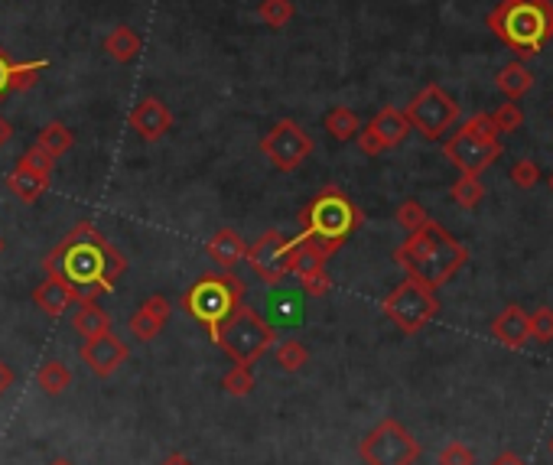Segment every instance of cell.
<instances>
[{"mask_svg": "<svg viewBox=\"0 0 553 465\" xmlns=\"http://www.w3.org/2000/svg\"><path fill=\"white\" fill-rule=\"evenodd\" d=\"M43 270L59 277L72 290L75 303H85V300H98L101 293H108L120 273L128 270V260L95 225L78 222L46 254Z\"/></svg>", "mask_w": 553, "mask_h": 465, "instance_id": "6da1fadb", "label": "cell"}, {"mask_svg": "<svg viewBox=\"0 0 553 465\" xmlns=\"http://www.w3.org/2000/svg\"><path fill=\"white\" fill-rule=\"evenodd\" d=\"M394 260L411 280L423 283L430 290H440L465 267L469 248L456 241L440 222L430 218L420 231L407 235V241L394 251Z\"/></svg>", "mask_w": 553, "mask_h": 465, "instance_id": "7a4b0ae2", "label": "cell"}, {"mask_svg": "<svg viewBox=\"0 0 553 465\" xmlns=\"http://www.w3.org/2000/svg\"><path fill=\"white\" fill-rule=\"evenodd\" d=\"M488 30L521 62L531 59L553 39V0H501L488 14Z\"/></svg>", "mask_w": 553, "mask_h": 465, "instance_id": "3957f363", "label": "cell"}, {"mask_svg": "<svg viewBox=\"0 0 553 465\" xmlns=\"http://www.w3.org/2000/svg\"><path fill=\"white\" fill-rule=\"evenodd\" d=\"M361 225H365V212H361L336 183L322 185L319 193H316V199L299 212V235L322 244H332L336 251Z\"/></svg>", "mask_w": 553, "mask_h": 465, "instance_id": "277c9868", "label": "cell"}, {"mask_svg": "<svg viewBox=\"0 0 553 465\" xmlns=\"http://www.w3.org/2000/svg\"><path fill=\"white\" fill-rule=\"evenodd\" d=\"M245 293H247L245 280L235 277L232 270L205 273V277H199V280L180 296V306L195 319V322L203 325L212 339L218 325L228 319V312H232L238 303H245Z\"/></svg>", "mask_w": 553, "mask_h": 465, "instance_id": "5b68a950", "label": "cell"}, {"mask_svg": "<svg viewBox=\"0 0 553 465\" xmlns=\"http://www.w3.org/2000/svg\"><path fill=\"white\" fill-rule=\"evenodd\" d=\"M212 342H215L235 365H255L257 358H264V354L276 345V329L255 306L238 303L228 312V319L215 329Z\"/></svg>", "mask_w": 553, "mask_h": 465, "instance_id": "8992f818", "label": "cell"}, {"mask_svg": "<svg viewBox=\"0 0 553 465\" xmlns=\"http://www.w3.org/2000/svg\"><path fill=\"white\" fill-rule=\"evenodd\" d=\"M498 137L501 133L498 127H495L492 114L479 111L472 114V118L443 143V153H446V160L453 163L459 173H465V176H482L501 156Z\"/></svg>", "mask_w": 553, "mask_h": 465, "instance_id": "52a82bcc", "label": "cell"}, {"mask_svg": "<svg viewBox=\"0 0 553 465\" xmlns=\"http://www.w3.org/2000/svg\"><path fill=\"white\" fill-rule=\"evenodd\" d=\"M381 312L404 335H417L420 329H426V325L436 319V312H440V300H436V290L423 287V283H417V280L407 277L404 283H397V287L384 296Z\"/></svg>", "mask_w": 553, "mask_h": 465, "instance_id": "ba28073f", "label": "cell"}, {"mask_svg": "<svg viewBox=\"0 0 553 465\" xmlns=\"http://www.w3.org/2000/svg\"><path fill=\"white\" fill-rule=\"evenodd\" d=\"M359 456L365 465H413L420 459V443L404 423L388 417L359 443Z\"/></svg>", "mask_w": 553, "mask_h": 465, "instance_id": "9c48e42d", "label": "cell"}, {"mask_svg": "<svg viewBox=\"0 0 553 465\" xmlns=\"http://www.w3.org/2000/svg\"><path fill=\"white\" fill-rule=\"evenodd\" d=\"M404 114L411 121V131H420L426 141H440L443 133L453 131V124L459 121V104L443 85H426L411 98Z\"/></svg>", "mask_w": 553, "mask_h": 465, "instance_id": "30bf717a", "label": "cell"}, {"mask_svg": "<svg viewBox=\"0 0 553 465\" xmlns=\"http://www.w3.org/2000/svg\"><path fill=\"white\" fill-rule=\"evenodd\" d=\"M336 254L332 244H322V241H313V238H303L297 235L290 241V273L299 280L303 293L307 296H322L332 293V277L326 270V260Z\"/></svg>", "mask_w": 553, "mask_h": 465, "instance_id": "8fae6325", "label": "cell"}, {"mask_svg": "<svg viewBox=\"0 0 553 465\" xmlns=\"http://www.w3.org/2000/svg\"><path fill=\"white\" fill-rule=\"evenodd\" d=\"M261 153L267 156L280 173H293L313 156V137L303 131L299 121L284 118L276 121L261 137Z\"/></svg>", "mask_w": 553, "mask_h": 465, "instance_id": "7c38bea8", "label": "cell"}, {"mask_svg": "<svg viewBox=\"0 0 553 465\" xmlns=\"http://www.w3.org/2000/svg\"><path fill=\"white\" fill-rule=\"evenodd\" d=\"M245 264L255 270L257 280L276 287L290 273V238H284L276 228L264 231L255 244H247Z\"/></svg>", "mask_w": 553, "mask_h": 465, "instance_id": "4fadbf2b", "label": "cell"}, {"mask_svg": "<svg viewBox=\"0 0 553 465\" xmlns=\"http://www.w3.org/2000/svg\"><path fill=\"white\" fill-rule=\"evenodd\" d=\"M78 354H82V362L89 365L98 377H111L120 365L128 362L130 348H128V342L118 339L114 333H105V335H98V339L85 342V345L78 348Z\"/></svg>", "mask_w": 553, "mask_h": 465, "instance_id": "5bb4252c", "label": "cell"}, {"mask_svg": "<svg viewBox=\"0 0 553 465\" xmlns=\"http://www.w3.org/2000/svg\"><path fill=\"white\" fill-rule=\"evenodd\" d=\"M128 124H130V131L141 137V141L153 143V141H160V137H166V133L172 131V111L166 108L163 101H160V98L147 95L141 104H137L134 111H130Z\"/></svg>", "mask_w": 553, "mask_h": 465, "instance_id": "9a60e30c", "label": "cell"}, {"mask_svg": "<svg viewBox=\"0 0 553 465\" xmlns=\"http://www.w3.org/2000/svg\"><path fill=\"white\" fill-rule=\"evenodd\" d=\"M170 316H172V303L166 296L153 293L137 306V312L128 319V329L137 342H153L160 333H163V325L170 322Z\"/></svg>", "mask_w": 553, "mask_h": 465, "instance_id": "2e32d148", "label": "cell"}, {"mask_svg": "<svg viewBox=\"0 0 553 465\" xmlns=\"http://www.w3.org/2000/svg\"><path fill=\"white\" fill-rule=\"evenodd\" d=\"M492 335L501 342L505 348L517 352L531 342V322H527V312L521 306H505L498 316L492 319Z\"/></svg>", "mask_w": 553, "mask_h": 465, "instance_id": "e0dca14e", "label": "cell"}, {"mask_svg": "<svg viewBox=\"0 0 553 465\" xmlns=\"http://www.w3.org/2000/svg\"><path fill=\"white\" fill-rule=\"evenodd\" d=\"M368 131L378 137V143H381L384 150H394V147H401V143L407 141V133H411V121H407V114L401 111V108L388 104V108H381V111L374 114L371 124H368Z\"/></svg>", "mask_w": 553, "mask_h": 465, "instance_id": "ac0fdd59", "label": "cell"}, {"mask_svg": "<svg viewBox=\"0 0 553 465\" xmlns=\"http://www.w3.org/2000/svg\"><path fill=\"white\" fill-rule=\"evenodd\" d=\"M205 251H209V258L215 260L222 270H232V267H238L241 260H245L247 241L235 228H222L212 235V241L205 244Z\"/></svg>", "mask_w": 553, "mask_h": 465, "instance_id": "d6986e66", "label": "cell"}, {"mask_svg": "<svg viewBox=\"0 0 553 465\" xmlns=\"http://www.w3.org/2000/svg\"><path fill=\"white\" fill-rule=\"evenodd\" d=\"M72 329L82 335L85 342L89 339H98V335L111 333V312L101 310L98 300H85V303H75V312H72Z\"/></svg>", "mask_w": 553, "mask_h": 465, "instance_id": "ffe728a7", "label": "cell"}, {"mask_svg": "<svg viewBox=\"0 0 553 465\" xmlns=\"http://www.w3.org/2000/svg\"><path fill=\"white\" fill-rule=\"evenodd\" d=\"M33 303H37L39 310L46 312V316L56 319V316H62L68 306H75V296H72V290H68L66 283L59 280V277L46 273V280L39 283L37 290H33Z\"/></svg>", "mask_w": 553, "mask_h": 465, "instance_id": "44dd1931", "label": "cell"}, {"mask_svg": "<svg viewBox=\"0 0 553 465\" xmlns=\"http://www.w3.org/2000/svg\"><path fill=\"white\" fill-rule=\"evenodd\" d=\"M7 189L20 202L33 206V202L43 199V193L49 189V176H43V173H33V170H26L23 163H16L14 170H10V176H7Z\"/></svg>", "mask_w": 553, "mask_h": 465, "instance_id": "7402d4cb", "label": "cell"}, {"mask_svg": "<svg viewBox=\"0 0 553 465\" xmlns=\"http://www.w3.org/2000/svg\"><path fill=\"white\" fill-rule=\"evenodd\" d=\"M495 85H498V91L508 98V101H521V98L534 89V75L521 59H515L495 75Z\"/></svg>", "mask_w": 553, "mask_h": 465, "instance_id": "603a6c76", "label": "cell"}, {"mask_svg": "<svg viewBox=\"0 0 553 465\" xmlns=\"http://www.w3.org/2000/svg\"><path fill=\"white\" fill-rule=\"evenodd\" d=\"M141 49H143L141 33H137L134 26H124V23L114 26L105 37V52L114 62H134L137 56H141Z\"/></svg>", "mask_w": 553, "mask_h": 465, "instance_id": "cb8c5ba5", "label": "cell"}, {"mask_svg": "<svg viewBox=\"0 0 553 465\" xmlns=\"http://www.w3.org/2000/svg\"><path fill=\"white\" fill-rule=\"evenodd\" d=\"M37 385L43 387L49 397H59V394H66L68 387H72V371H68V365L59 362V358H49V362L39 365Z\"/></svg>", "mask_w": 553, "mask_h": 465, "instance_id": "d4e9b609", "label": "cell"}, {"mask_svg": "<svg viewBox=\"0 0 553 465\" xmlns=\"http://www.w3.org/2000/svg\"><path fill=\"white\" fill-rule=\"evenodd\" d=\"M322 127L329 131L332 141L345 143V141H355V133L361 131V121H359V114L351 111V108L339 104V108H332V111L322 118Z\"/></svg>", "mask_w": 553, "mask_h": 465, "instance_id": "484cf974", "label": "cell"}, {"mask_svg": "<svg viewBox=\"0 0 553 465\" xmlns=\"http://www.w3.org/2000/svg\"><path fill=\"white\" fill-rule=\"evenodd\" d=\"M37 143H39V147H43L49 156H56V160H59L62 153H68V150H72L75 137H72V131H68V127L62 124V121H53V124H46L43 131H39Z\"/></svg>", "mask_w": 553, "mask_h": 465, "instance_id": "4316f807", "label": "cell"}, {"mask_svg": "<svg viewBox=\"0 0 553 465\" xmlns=\"http://www.w3.org/2000/svg\"><path fill=\"white\" fill-rule=\"evenodd\" d=\"M449 199L456 202L459 208H475L482 199H485V183H482L479 176H465V173H459V179L453 183V189H449Z\"/></svg>", "mask_w": 553, "mask_h": 465, "instance_id": "83f0119b", "label": "cell"}, {"mask_svg": "<svg viewBox=\"0 0 553 465\" xmlns=\"http://www.w3.org/2000/svg\"><path fill=\"white\" fill-rule=\"evenodd\" d=\"M274 358L284 371H299L303 365L309 362V348L303 345V342H297V339H280L274 345Z\"/></svg>", "mask_w": 553, "mask_h": 465, "instance_id": "f1b7e54d", "label": "cell"}, {"mask_svg": "<svg viewBox=\"0 0 553 465\" xmlns=\"http://www.w3.org/2000/svg\"><path fill=\"white\" fill-rule=\"evenodd\" d=\"M222 387L232 397H247V394L255 391V371H251V365H232V368L224 371Z\"/></svg>", "mask_w": 553, "mask_h": 465, "instance_id": "f546056e", "label": "cell"}, {"mask_svg": "<svg viewBox=\"0 0 553 465\" xmlns=\"http://www.w3.org/2000/svg\"><path fill=\"white\" fill-rule=\"evenodd\" d=\"M293 14H297L293 0H261V7H257V16L267 23L270 30H284L293 20Z\"/></svg>", "mask_w": 553, "mask_h": 465, "instance_id": "4dcf8cb0", "label": "cell"}, {"mask_svg": "<svg viewBox=\"0 0 553 465\" xmlns=\"http://www.w3.org/2000/svg\"><path fill=\"white\" fill-rule=\"evenodd\" d=\"M49 62L37 59V62H14V72H10V91H30L39 81V75L46 72Z\"/></svg>", "mask_w": 553, "mask_h": 465, "instance_id": "1f68e13d", "label": "cell"}, {"mask_svg": "<svg viewBox=\"0 0 553 465\" xmlns=\"http://www.w3.org/2000/svg\"><path fill=\"white\" fill-rule=\"evenodd\" d=\"M426 222H430V215H426V208L420 206L417 199H407V202H401V206H397V225H401L407 235L420 231Z\"/></svg>", "mask_w": 553, "mask_h": 465, "instance_id": "d6a6232c", "label": "cell"}, {"mask_svg": "<svg viewBox=\"0 0 553 465\" xmlns=\"http://www.w3.org/2000/svg\"><path fill=\"white\" fill-rule=\"evenodd\" d=\"M492 121H495V127H498V133H515V131H521V127H524L521 104H517V101L498 104V108L492 111Z\"/></svg>", "mask_w": 553, "mask_h": 465, "instance_id": "836d02e7", "label": "cell"}, {"mask_svg": "<svg viewBox=\"0 0 553 465\" xmlns=\"http://www.w3.org/2000/svg\"><path fill=\"white\" fill-rule=\"evenodd\" d=\"M540 176H544V173H540V166L531 156H521V160L511 166V183H515L517 189H534V185L540 183Z\"/></svg>", "mask_w": 553, "mask_h": 465, "instance_id": "e575fe53", "label": "cell"}, {"mask_svg": "<svg viewBox=\"0 0 553 465\" xmlns=\"http://www.w3.org/2000/svg\"><path fill=\"white\" fill-rule=\"evenodd\" d=\"M527 322H531V339L553 342V310L550 306H540V310L527 312Z\"/></svg>", "mask_w": 553, "mask_h": 465, "instance_id": "d590c367", "label": "cell"}, {"mask_svg": "<svg viewBox=\"0 0 553 465\" xmlns=\"http://www.w3.org/2000/svg\"><path fill=\"white\" fill-rule=\"evenodd\" d=\"M16 163H23V166H26V170H33V173H43V176H53L56 156H49L43 147H39V143H33V147L26 150V153H23Z\"/></svg>", "mask_w": 553, "mask_h": 465, "instance_id": "8d00e7d4", "label": "cell"}, {"mask_svg": "<svg viewBox=\"0 0 553 465\" xmlns=\"http://www.w3.org/2000/svg\"><path fill=\"white\" fill-rule=\"evenodd\" d=\"M440 465H475V452L469 449L465 443H446L440 449Z\"/></svg>", "mask_w": 553, "mask_h": 465, "instance_id": "74e56055", "label": "cell"}, {"mask_svg": "<svg viewBox=\"0 0 553 465\" xmlns=\"http://www.w3.org/2000/svg\"><path fill=\"white\" fill-rule=\"evenodd\" d=\"M10 72H14V59H10V52L0 46V104L10 95Z\"/></svg>", "mask_w": 553, "mask_h": 465, "instance_id": "f35d334b", "label": "cell"}, {"mask_svg": "<svg viewBox=\"0 0 553 465\" xmlns=\"http://www.w3.org/2000/svg\"><path fill=\"white\" fill-rule=\"evenodd\" d=\"M355 141H359V150H361L365 156H381V153H384V147L378 143V137H374V133L368 131V127H361V131L355 133Z\"/></svg>", "mask_w": 553, "mask_h": 465, "instance_id": "ab89813d", "label": "cell"}, {"mask_svg": "<svg viewBox=\"0 0 553 465\" xmlns=\"http://www.w3.org/2000/svg\"><path fill=\"white\" fill-rule=\"evenodd\" d=\"M14 381H16L14 368H10V365L4 362V358H0V397H4V394H7L10 387H14Z\"/></svg>", "mask_w": 553, "mask_h": 465, "instance_id": "60d3db41", "label": "cell"}, {"mask_svg": "<svg viewBox=\"0 0 553 465\" xmlns=\"http://www.w3.org/2000/svg\"><path fill=\"white\" fill-rule=\"evenodd\" d=\"M10 141H14V124H10L4 114H0V147H7Z\"/></svg>", "mask_w": 553, "mask_h": 465, "instance_id": "b9f144b4", "label": "cell"}, {"mask_svg": "<svg viewBox=\"0 0 553 465\" xmlns=\"http://www.w3.org/2000/svg\"><path fill=\"white\" fill-rule=\"evenodd\" d=\"M492 465H527V462H524V459H521V456H517V452L505 449V452H501V456H498V459H495V462H492Z\"/></svg>", "mask_w": 553, "mask_h": 465, "instance_id": "7bdbcfd3", "label": "cell"}, {"mask_svg": "<svg viewBox=\"0 0 553 465\" xmlns=\"http://www.w3.org/2000/svg\"><path fill=\"white\" fill-rule=\"evenodd\" d=\"M160 465H193V459H189L186 452H170Z\"/></svg>", "mask_w": 553, "mask_h": 465, "instance_id": "ee69618b", "label": "cell"}, {"mask_svg": "<svg viewBox=\"0 0 553 465\" xmlns=\"http://www.w3.org/2000/svg\"><path fill=\"white\" fill-rule=\"evenodd\" d=\"M49 465H72V462H66V459H56V462H49Z\"/></svg>", "mask_w": 553, "mask_h": 465, "instance_id": "f6af8a7d", "label": "cell"}, {"mask_svg": "<svg viewBox=\"0 0 553 465\" xmlns=\"http://www.w3.org/2000/svg\"><path fill=\"white\" fill-rule=\"evenodd\" d=\"M547 185H550V193H553V173H550V176H547Z\"/></svg>", "mask_w": 553, "mask_h": 465, "instance_id": "bcb514c9", "label": "cell"}, {"mask_svg": "<svg viewBox=\"0 0 553 465\" xmlns=\"http://www.w3.org/2000/svg\"><path fill=\"white\" fill-rule=\"evenodd\" d=\"M0 254H4V238H0Z\"/></svg>", "mask_w": 553, "mask_h": 465, "instance_id": "7dc6e473", "label": "cell"}, {"mask_svg": "<svg viewBox=\"0 0 553 465\" xmlns=\"http://www.w3.org/2000/svg\"><path fill=\"white\" fill-rule=\"evenodd\" d=\"M550 452H553V436H550Z\"/></svg>", "mask_w": 553, "mask_h": 465, "instance_id": "c3c4849f", "label": "cell"}]
</instances>
